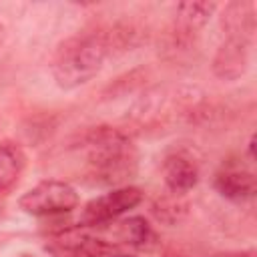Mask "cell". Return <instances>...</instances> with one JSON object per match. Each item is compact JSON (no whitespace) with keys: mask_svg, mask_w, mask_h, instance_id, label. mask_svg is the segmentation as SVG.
<instances>
[{"mask_svg":"<svg viewBox=\"0 0 257 257\" xmlns=\"http://www.w3.org/2000/svg\"><path fill=\"white\" fill-rule=\"evenodd\" d=\"M199 165L185 153H173L163 163V179L173 195H185L199 183Z\"/></svg>","mask_w":257,"mask_h":257,"instance_id":"8","label":"cell"},{"mask_svg":"<svg viewBox=\"0 0 257 257\" xmlns=\"http://www.w3.org/2000/svg\"><path fill=\"white\" fill-rule=\"evenodd\" d=\"M116 237L131 247H145L153 239V229L145 217H128L118 223Z\"/></svg>","mask_w":257,"mask_h":257,"instance_id":"12","label":"cell"},{"mask_svg":"<svg viewBox=\"0 0 257 257\" xmlns=\"http://www.w3.org/2000/svg\"><path fill=\"white\" fill-rule=\"evenodd\" d=\"M215 10V2H181L177 6V28L181 34H191L203 28Z\"/></svg>","mask_w":257,"mask_h":257,"instance_id":"11","label":"cell"},{"mask_svg":"<svg viewBox=\"0 0 257 257\" xmlns=\"http://www.w3.org/2000/svg\"><path fill=\"white\" fill-rule=\"evenodd\" d=\"M249 64V40L229 36L213 58V72L223 80H237Z\"/></svg>","mask_w":257,"mask_h":257,"instance_id":"6","label":"cell"},{"mask_svg":"<svg viewBox=\"0 0 257 257\" xmlns=\"http://www.w3.org/2000/svg\"><path fill=\"white\" fill-rule=\"evenodd\" d=\"M2 215H4V205L0 203V219H2Z\"/></svg>","mask_w":257,"mask_h":257,"instance_id":"16","label":"cell"},{"mask_svg":"<svg viewBox=\"0 0 257 257\" xmlns=\"http://www.w3.org/2000/svg\"><path fill=\"white\" fill-rule=\"evenodd\" d=\"M215 189L221 197L235 201V203H243L255 197L257 193V179L253 171H247L243 167L237 165H229L223 167L217 175H215Z\"/></svg>","mask_w":257,"mask_h":257,"instance_id":"7","label":"cell"},{"mask_svg":"<svg viewBox=\"0 0 257 257\" xmlns=\"http://www.w3.org/2000/svg\"><path fill=\"white\" fill-rule=\"evenodd\" d=\"M46 249L54 257H112V245L108 241L78 229L56 235Z\"/></svg>","mask_w":257,"mask_h":257,"instance_id":"5","label":"cell"},{"mask_svg":"<svg viewBox=\"0 0 257 257\" xmlns=\"http://www.w3.org/2000/svg\"><path fill=\"white\" fill-rule=\"evenodd\" d=\"M80 147L86 151V165L96 183L120 185L137 175V149L118 128L94 126L82 135Z\"/></svg>","mask_w":257,"mask_h":257,"instance_id":"1","label":"cell"},{"mask_svg":"<svg viewBox=\"0 0 257 257\" xmlns=\"http://www.w3.org/2000/svg\"><path fill=\"white\" fill-rule=\"evenodd\" d=\"M24 257H30V255H24Z\"/></svg>","mask_w":257,"mask_h":257,"instance_id":"18","label":"cell"},{"mask_svg":"<svg viewBox=\"0 0 257 257\" xmlns=\"http://www.w3.org/2000/svg\"><path fill=\"white\" fill-rule=\"evenodd\" d=\"M255 135H251V139H249V159L251 161H255Z\"/></svg>","mask_w":257,"mask_h":257,"instance_id":"14","label":"cell"},{"mask_svg":"<svg viewBox=\"0 0 257 257\" xmlns=\"http://www.w3.org/2000/svg\"><path fill=\"white\" fill-rule=\"evenodd\" d=\"M4 40H6V28H4L2 24H0V44H2Z\"/></svg>","mask_w":257,"mask_h":257,"instance_id":"15","label":"cell"},{"mask_svg":"<svg viewBox=\"0 0 257 257\" xmlns=\"http://www.w3.org/2000/svg\"><path fill=\"white\" fill-rule=\"evenodd\" d=\"M183 195H173L171 197H165V199H159L155 205H153V215L163 221V223H177L185 217L187 213V203L181 201Z\"/></svg>","mask_w":257,"mask_h":257,"instance_id":"13","label":"cell"},{"mask_svg":"<svg viewBox=\"0 0 257 257\" xmlns=\"http://www.w3.org/2000/svg\"><path fill=\"white\" fill-rule=\"evenodd\" d=\"M18 207L32 217L64 215L78 207V193L72 185L56 179H46L28 189L20 199Z\"/></svg>","mask_w":257,"mask_h":257,"instance_id":"3","label":"cell"},{"mask_svg":"<svg viewBox=\"0 0 257 257\" xmlns=\"http://www.w3.org/2000/svg\"><path fill=\"white\" fill-rule=\"evenodd\" d=\"M112 257H135V255H112Z\"/></svg>","mask_w":257,"mask_h":257,"instance_id":"17","label":"cell"},{"mask_svg":"<svg viewBox=\"0 0 257 257\" xmlns=\"http://www.w3.org/2000/svg\"><path fill=\"white\" fill-rule=\"evenodd\" d=\"M108 52L110 42L106 34L92 32L66 38L54 50L50 62L54 82L64 90H72L76 86L86 84L92 76L98 74Z\"/></svg>","mask_w":257,"mask_h":257,"instance_id":"2","label":"cell"},{"mask_svg":"<svg viewBox=\"0 0 257 257\" xmlns=\"http://www.w3.org/2000/svg\"><path fill=\"white\" fill-rule=\"evenodd\" d=\"M143 197H145V193L139 187H133V185L116 187L110 193H104V195L88 201L80 213V223L86 227H96V225L114 221L120 215L135 209L137 205H141Z\"/></svg>","mask_w":257,"mask_h":257,"instance_id":"4","label":"cell"},{"mask_svg":"<svg viewBox=\"0 0 257 257\" xmlns=\"http://www.w3.org/2000/svg\"><path fill=\"white\" fill-rule=\"evenodd\" d=\"M26 169V155L20 145L2 141L0 143V195L10 193Z\"/></svg>","mask_w":257,"mask_h":257,"instance_id":"9","label":"cell"},{"mask_svg":"<svg viewBox=\"0 0 257 257\" xmlns=\"http://www.w3.org/2000/svg\"><path fill=\"white\" fill-rule=\"evenodd\" d=\"M251 2H231L223 12V28L233 38L249 40L255 30V16H253Z\"/></svg>","mask_w":257,"mask_h":257,"instance_id":"10","label":"cell"}]
</instances>
